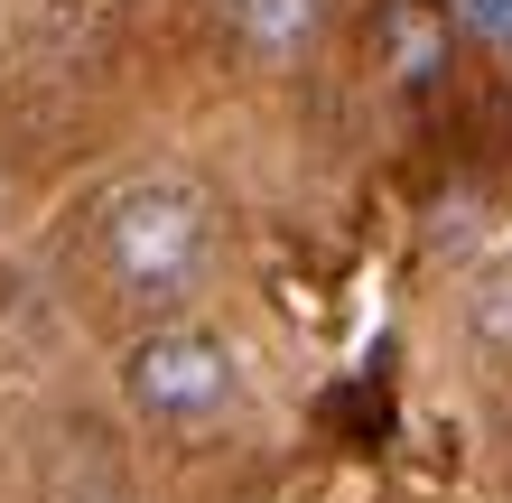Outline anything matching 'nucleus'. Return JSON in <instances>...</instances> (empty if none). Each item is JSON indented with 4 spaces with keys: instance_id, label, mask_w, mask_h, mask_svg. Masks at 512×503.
I'll use <instances>...</instances> for the list:
<instances>
[{
    "instance_id": "obj_5",
    "label": "nucleus",
    "mask_w": 512,
    "mask_h": 503,
    "mask_svg": "<svg viewBox=\"0 0 512 503\" xmlns=\"http://www.w3.org/2000/svg\"><path fill=\"white\" fill-rule=\"evenodd\" d=\"M466 317H475V336H485L494 354H512V271H494L485 289H475V308H466Z\"/></svg>"
},
{
    "instance_id": "obj_3",
    "label": "nucleus",
    "mask_w": 512,
    "mask_h": 503,
    "mask_svg": "<svg viewBox=\"0 0 512 503\" xmlns=\"http://www.w3.org/2000/svg\"><path fill=\"white\" fill-rule=\"evenodd\" d=\"M373 47H382L391 84H438V66H447V10H429V0H382Z\"/></svg>"
},
{
    "instance_id": "obj_1",
    "label": "nucleus",
    "mask_w": 512,
    "mask_h": 503,
    "mask_svg": "<svg viewBox=\"0 0 512 503\" xmlns=\"http://www.w3.org/2000/svg\"><path fill=\"white\" fill-rule=\"evenodd\" d=\"M205 196L177 187V177H140L103 205V261L131 299H187L205 271Z\"/></svg>"
},
{
    "instance_id": "obj_4",
    "label": "nucleus",
    "mask_w": 512,
    "mask_h": 503,
    "mask_svg": "<svg viewBox=\"0 0 512 503\" xmlns=\"http://www.w3.org/2000/svg\"><path fill=\"white\" fill-rule=\"evenodd\" d=\"M317 19H326L317 0H233V28H243V47H252V56H270V66L308 56Z\"/></svg>"
},
{
    "instance_id": "obj_2",
    "label": "nucleus",
    "mask_w": 512,
    "mask_h": 503,
    "mask_svg": "<svg viewBox=\"0 0 512 503\" xmlns=\"http://www.w3.org/2000/svg\"><path fill=\"white\" fill-rule=\"evenodd\" d=\"M122 382H131V401L149 410V420H168V429H196V420H215V410L233 401V345L224 336H205V327H149L131 354H122Z\"/></svg>"
}]
</instances>
